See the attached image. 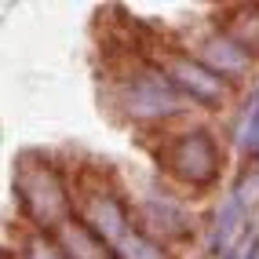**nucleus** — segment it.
<instances>
[{"instance_id": "obj_1", "label": "nucleus", "mask_w": 259, "mask_h": 259, "mask_svg": "<svg viewBox=\"0 0 259 259\" xmlns=\"http://www.w3.org/2000/svg\"><path fill=\"white\" fill-rule=\"evenodd\" d=\"M15 186H19V197H22V204L29 208V215L37 219V223H55V219H62V212H66V194H62L59 179L51 176L40 161H29V157H26V161L19 164Z\"/></svg>"}, {"instance_id": "obj_2", "label": "nucleus", "mask_w": 259, "mask_h": 259, "mask_svg": "<svg viewBox=\"0 0 259 259\" xmlns=\"http://www.w3.org/2000/svg\"><path fill=\"white\" fill-rule=\"evenodd\" d=\"M124 110L132 117L153 120V117L176 113L179 110V95L171 92L157 73H143V77H135L128 88H124Z\"/></svg>"}, {"instance_id": "obj_3", "label": "nucleus", "mask_w": 259, "mask_h": 259, "mask_svg": "<svg viewBox=\"0 0 259 259\" xmlns=\"http://www.w3.org/2000/svg\"><path fill=\"white\" fill-rule=\"evenodd\" d=\"M176 171L190 183H208L215 176V146L204 132H190L176 146Z\"/></svg>"}, {"instance_id": "obj_4", "label": "nucleus", "mask_w": 259, "mask_h": 259, "mask_svg": "<svg viewBox=\"0 0 259 259\" xmlns=\"http://www.w3.org/2000/svg\"><path fill=\"white\" fill-rule=\"evenodd\" d=\"M88 223L95 227V234L106 241V245H113V248H117V241L132 230L128 219H124V208H120L113 197H106V194H95L88 201Z\"/></svg>"}, {"instance_id": "obj_5", "label": "nucleus", "mask_w": 259, "mask_h": 259, "mask_svg": "<svg viewBox=\"0 0 259 259\" xmlns=\"http://www.w3.org/2000/svg\"><path fill=\"white\" fill-rule=\"evenodd\" d=\"M168 73L176 77L183 84V92L190 95H197L204 102H215L223 95V84L212 77V70H204L201 62H190V59H176V62H168Z\"/></svg>"}, {"instance_id": "obj_6", "label": "nucleus", "mask_w": 259, "mask_h": 259, "mask_svg": "<svg viewBox=\"0 0 259 259\" xmlns=\"http://www.w3.org/2000/svg\"><path fill=\"white\" fill-rule=\"evenodd\" d=\"M201 55L204 62L212 66V70H227V73H237V70H245L248 66V55L241 51L230 37H212V40H204L201 44Z\"/></svg>"}, {"instance_id": "obj_7", "label": "nucleus", "mask_w": 259, "mask_h": 259, "mask_svg": "<svg viewBox=\"0 0 259 259\" xmlns=\"http://www.w3.org/2000/svg\"><path fill=\"white\" fill-rule=\"evenodd\" d=\"M241 219H245V204H241V197H227L219 204L215 212V230H212V245L215 248H227L234 237H241Z\"/></svg>"}, {"instance_id": "obj_8", "label": "nucleus", "mask_w": 259, "mask_h": 259, "mask_svg": "<svg viewBox=\"0 0 259 259\" xmlns=\"http://www.w3.org/2000/svg\"><path fill=\"white\" fill-rule=\"evenodd\" d=\"M59 241H62V248L73 259H106V252L99 248V241L84 227H77V223H66V227L59 230Z\"/></svg>"}, {"instance_id": "obj_9", "label": "nucleus", "mask_w": 259, "mask_h": 259, "mask_svg": "<svg viewBox=\"0 0 259 259\" xmlns=\"http://www.w3.org/2000/svg\"><path fill=\"white\" fill-rule=\"evenodd\" d=\"M113 252H117L120 259H164L161 248L153 245V241H146L143 234H135V230H128L124 237H120Z\"/></svg>"}, {"instance_id": "obj_10", "label": "nucleus", "mask_w": 259, "mask_h": 259, "mask_svg": "<svg viewBox=\"0 0 259 259\" xmlns=\"http://www.w3.org/2000/svg\"><path fill=\"white\" fill-rule=\"evenodd\" d=\"M237 143H241V146H259V102H252V106H248V113L241 117Z\"/></svg>"}, {"instance_id": "obj_11", "label": "nucleus", "mask_w": 259, "mask_h": 259, "mask_svg": "<svg viewBox=\"0 0 259 259\" xmlns=\"http://www.w3.org/2000/svg\"><path fill=\"white\" fill-rule=\"evenodd\" d=\"M29 259H62L51 245H44V241H33L29 245Z\"/></svg>"}]
</instances>
